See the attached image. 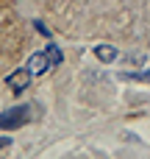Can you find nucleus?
<instances>
[{
    "mask_svg": "<svg viewBox=\"0 0 150 159\" xmlns=\"http://www.w3.org/2000/svg\"><path fill=\"white\" fill-rule=\"evenodd\" d=\"M56 64H61V50L50 42L42 53H33V56L28 59V64H25V67L31 70V75H45V73H47V70H53Z\"/></svg>",
    "mask_w": 150,
    "mask_h": 159,
    "instance_id": "1",
    "label": "nucleus"
},
{
    "mask_svg": "<svg viewBox=\"0 0 150 159\" xmlns=\"http://www.w3.org/2000/svg\"><path fill=\"white\" fill-rule=\"evenodd\" d=\"M28 120H31V106H11V109H6L0 115V131L17 129V126H22Z\"/></svg>",
    "mask_w": 150,
    "mask_h": 159,
    "instance_id": "2",
    "label": "nucleus"
},
{
    "mask_svg": "<svg viewBox=\"0 0 150 159\" xmlns=\"http://www.w3.org/2000/svg\"><path fill=\"white\" fill-rule=\"evenodd\" d=\"M6 84L14 89V92H22L28 84H31V70L25 67V70H14L11 75H6Z\"/></svg>",
    "mask_w": 150,
    "mask_h": 159,
    "instance_id": "3",
    "label": "nucleus"
},
{
    "mask_svg": "<svg viewBox=\"0 0 150 159\" xmlns=\"http://www.w3.org/2000/svg\"><path fill=\"white\" fill-rule=\"evenodd\" d=\"M95 56H97L100 61L111 64V61L117 59V50H114V48H109V45H97V48H95Z\"/></svg>",
    "mask_w": 150,
    "mask_h": 159,
    "instance_id": "4",
    "label": "nucleus"
},
{
    "mask_svg": "<svg viewBox=\"0 0 150 159\" xmlns=\"http://www.w3.org/2000/svg\"><path fill=\"white\" fill-rule=\"evenodd\" d=\"M122 78H136V81H150V70H148V73H122Z\"/></svg>",
    "mask_w": 150,
    "mask_h": 159,
    "instance_id": "5",
    "label": "nucleus"
},
{
    "mask_svg": "<svg viewBox=\"0 0 150 159\" xmlns=\"http://www.w3.org/2000/svg\"><path fill=\"white\" fill-rule=\"evenodd\" d=\"M8 143H11V140H8V137H0V148H6V145H8Z\"/></svg>",
    "mask_w": 150,
    "mask_h": 159,
    "instance_id": "6",
    "label": "nucleus"
}]
</instances>
